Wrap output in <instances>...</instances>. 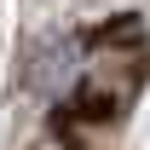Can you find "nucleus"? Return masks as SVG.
Instances as JSON below:
<instances>
[{"mask_svg": "<svg viewBox=\"0 0 150 150\" xmlns=\"http://www.w3.org/2000/svg\"><path fill=\"white\" fill-rule=\"evenodd\" d=\"M115 110H121L115 87H75V115L81 121H110Z\"/></svg>", "mask_w": 150, "mask_h": 150, "instance_id": "obj_1", "label": "nucleus"}]
</instances>
